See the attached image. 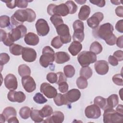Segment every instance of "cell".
Masks as SVG:
<instances>
[{
	"instance_id": "cell-25",
	"label": "cell",
	"mask_w": 123,
	"mask_h": 123,
	"mask_svg": "<svg viewBox=\"0 0 123 123\" xmlns=\"http://www.w3.org/2000/svg\"><path fill=\"white\" fill-rule=\"evenodd\" d=\"M90 8L89 6L86 5L82 6L78 13V18L80 20L85 21L87 19L90 13Z\"/></svg>"
},
{
	"instance_id": "cell-14",
	"label": "cell",
	"mask_w": 123,
	"mask_h": 123,
	"mask_svg": "<svg viewBox=\"0 0 123 123\" xmlns=\"http://www.w3.org/2000/svg\"><path fill=\"white\" fill-rule=\"evenodd\" d=\"M22 57L25 62H34L37 58V52L32 48L25 47L22 50Z\"/></svg>"
},
{
	"instance_id": "cell-38",
	"label": "cell",
	"mask_w": 123,
	"mask_h": 123,
	"mask_svg": "<svg viewBox=\"0 0 123 123\" xmlns=\"http://www.w3.org/2000/svg\"><path fill=\"white\" fill-rule=\"evenodd\" d=\"M76 84L79 88L83 89L87 87L88 83L86 78L82 76H80L77 79Z\"/></svg>"
},
{
	"instance_id": "cell-43",
	"label": "cell",
	"mask_w": 123,
	"mask_h": 123,
	"mask_svg": "<svg viewBox=\"0 0 123 123\" xmlns=\"http://www.w3.org/2000/svg\"><path fill=\"white\" fill-rule=\"evenodd\" d=\"M112 80L114 84L117 86H123V80L122 75L121 74H116L112 77Z\"/></svg>"
},
{
	"instance_id": "cell-51",
	"label": "cell",
	"mask_w": 123,
	"mask_h": 123,
	"mask_svg": "<svg viewBox=\"0 0 123 123\" xmlns=\"http://www.w3.org/2000/svg\"><path fill=\"white\" fill-rule=\"evenodd\" d=\"M113 56L116 58L119 62H121L123 60V52L122 50H117L113 53Z\"/></svg>"
},
{
	"instance_id": "cell-39",
	"label": "cell",
	"mask_w": 123,
	"mask_h": 123,
	"mask_svg": "<svg viewBox=\"0 0 123 123\" xmlns=\"http://www.w3.org/2000/svg\"><path fill=\"white\" fill-rule=\"evenodd\" d=\"M65 4L68 7L69 14H74L76 12L77 10V6L74 1L72 0H68L66 2Z\"/></svg>"
},
{
	"instance_id": "cell-34",
	"label": "cell",
	"mask_w": 123,
	"mask_h": 123,
	"mask_svg": "<svg viewBox=\"0 0 123 123\" xmlns=\"http://www.w3.org/2000/svg\"><path fill=\"white\" fill-rule=\"evenodd\" d=\"M94 103L104 111L106 106V98L101 96H97L94 98Z\"/></svg>"
},
{
	"instance_id": "cell-48",
	"label": "cell",
	"mask_w": 123,
	"mask_h": 123,
	"mask_svg": "<svg viewBox=\"0 0 123 123\" xmlns=\"http://www.w3.org/2000/svg\"><path fill=\"white\" fill-rule=\"evenodd\" d=\"M31 1L26 0H16L17 7L20 8H26L28 6V2Z\"/></svg>"
},
{
	"instance_id": "cell-31",
	"label": "cell",
	"mask_w": 123,
	"mask_h": 123,
	"mask_svg": "<svg viewBox=\"0 0 123 123\" xmlns=\"http://www.w3.org/2000/svg\"><path fill=\"white\" fill-rule=\"evenodd\" d=\"M53 111L52 107L49 105H45L40 110H39L40 114L43 118L49 117L52 114Z\"/></svg>"
},
{
	"instance_id": "cell-5",
	"label": "cell",
	"mask_w": 123,
	"mask_h": 123,
	"mask_svg": "<svg viewBox=\"0 0 123 123\" xmlns=\"http://www.w3.org/2000/svg\"><path fill=\"white\" fill-rule=\"evenodd\" d=\"M77 60L81 66H88L97 61V56L90 51H83L78 55Z\"/></svg>"
},
{
	"instance_id": "cell-4",
	"label": "cell",
	"mask_w": 123,
	"mask_h": 123,
	"mask_svg": "<svg viewBox=\"0 0 123 123\" xmlns=\"http://www.w3.org/2000/svg\"><path fill=\"white\" fill-rule=\"evenodd\" d=\"M103 118L105 123H122L123 121V114L118 113L113 108H109L104 110Z\"/></svg>"
},
{
	"instance_id": "cell-46",
	"label": "cell",
	"mask_w": 123,
	"mask_h": 123,
	"mask_svg": "<svg viewBox=\"0 0 123 123\" xmlns=\"http://www.w3.org/2000/svg\"><path fill=\"white\" fill-rule=\"evenodd\" d=\"M59 91L63 93H66L68 91L69 86L66 82H62L58 84Z\"/></svg>"
},
{
	"instance_id": "cell-62",
	"label": "cell",
	"mask_w": 123,
	"mask_h": 123,
	"mask_svg": "<svg viewBox=\"0 0 123 123\" xmlns=\"http://www.w3.org/2000/svg\"><path fill=\"white\" fill-rule=\"evenodd\" d=\"M75 1L77 2L79 4H83L86 2V0H75Z\"/></svg>"
},
{
	"instance_id": "cell-17",
	"label": "cell",
	"mask_w": 123,
	"mask_h": 123,
	"mask_svg": "<svg viewBox=\"0 0 123 123\" xmlns=\"http://www.w3.org/2000/svg\"><path fill=\"white\" fill-rule=\"evenodd\" d=\"M5 87L10 90H15L17 88L18 83L15 76L11 74H7L4 78Z\"/></svg>"
},
{
	"instance_id": "cell-60",
	"label": "cell",
	"mask_w": 123,
	"mask_h": 123,
	"mask_svg": "<svg viewBox=\"0 0 123 123\" xmlns=\"http://www.w3.org/2000/svg\"><path fill=\"white\" fill-rule=\"evenodd\" d=\"M0 122L1 123H4L6 121L5 117H4V116L2 114H0Z\"/></svg>"
},
{
	"instance_id": "cell-15",
	"label": "cell",
	"mask_w": 123,
	"mask_h": 123,
	"mask_svg": "<svg viewBox=\"0 0 123 123\" xmlns=\"http://www.w3.org/2000/svg\"><path fill=\"white\" fill-rule=\"evenodd\" d=\"M104 18L103 14L101 12H97L87 20V24L89 27L94 29L97 27Z\"/></svg>"
},
{
	"instance_id": "cell-40",
	"label": "cell",
	"mask_w": 123,
	"mask_h": 123,
	"mask_svg": "<svg viewBox=\"0 0 123 123\" xmlns=\"http://www.w3.org/2000/svg\"><path fill=\"white\" fill-rule=\"evenodd\" d=\"M10 25V17L7 15H1L0 17V27L5 28Z\"/></svg>"
},
{
	"instance_id": "cell-27",
	"label": "cell",
	"mask_w": 123,
	"mask_h": 123,
	"mask_svg": "<svg viewBox=\"0 0 123 123\" xmlns=\"http://www.w3.org/2000/svg\"><path fill=\"white\" fill-rule=\"evenodd\" d=\"M19 74L22 76H29L31 74V69L29 66L25 64H21L19 66L18 69Z\"/></svg>"
},
{
	"instance_id": "cell-57",
	"label": "cell",
	"mask_w": 123,
	"mask_h": 123,
	"mask_svg": "<svg viewBox=\"0 0 123 123\" xmlns=\"http://www.w3.org/2000/svg\"><path fill=\"white\" fill-rule=\"evenodd\" d=\"M0 41H3L7 37L8 34L3 30L0 29Z\"/></svg>"
},
{
	"instance_id": "cell-56",
	"label": "cell",
	"mask_w": 123,
	"mask_h": 123,
	"mask_svg": "<svg viewBox=\"0 0 123 123\" xmlns=\"http://www.w3.org/2000/svg\"><path fill=\"white\" fill-rule=\"evenodd\" d=\"M123 36H121L119 37L118 38H117L116 40V45L117 46L119 47L120 48H123Z\"/></svg>"
},
{
	"instance_id": "cell-8",
	"label": "cell",
	"mask_w": 123,
	"mask_h": 123,
	"mask_svg": "<svg viewBox=\"0 0 123 123\" xmlns=\"http://www.w3.org/2000/svg\"><path fill=\"white\" fill-rule=\"evenodd\" d=\"M56 31L63 44H67L71 41V36L68 26L62 24L56 27Z\"/></svg>"
},
{
	"instance_id": "cell-55",
	"label": "cell",
	"mask_w": 123,
	"mask_h": 123,
	"mask_svg": "<svg viewBox=\"0 0 123 123\" xmlns=\"http://www.w3.org/2000/svg\"><path fill=\"white\" fill-rule=\"evenodd\" d=\"M116 15L120 17H123V7L122 6H118L115 9Z\"/></svg>"
},
{
	"instance_id": "cell-26",
	"label": "cell",
	"mask_w": 123,
	"mask_h": 123,
	"mask_svg": "<svg viewBox=\"0 0 123 123\" xmlns=\"http://www.w3.org/2000/svg\"><path fill=\"white\" fill-rule=\"evenodd\" d=\"M2 114L5 117L6 120L7 121L8 120L13 116H16V111L15 109L12 107H7L5 108Z\"/></svg>"
},
{
	"instance_id": "cell-59",
	"label": "cell",
	"mask_w": 123,
	"mask_h": 123,
	"mask_svg": "<svg viewBox=\"0 0 123 123\" xmlns=\"http://www.w3.org/2000/svg\"><path fill=\"white\" fill-rule=\"evenodd\" d=\"M123 106L122 105L120 104L119 105L117 108H116V111H117L118 113L123 114Z\"/></svg>"
},
{
	"instance_id": "cell-9",
	"label": "cell",
	"mask_w": 123,
	"mask_h": 123,
	"mask_svg": "<svg viewBox=\"0 0 123 123\" xmlns=\"http://www.w3.org/2000/svg\"><path fill=\"white\" fill-rule=\"evenodd\" d=\"M27 28L23 25L17 26L8 33V35L13 42L23 37L26 34Z\"/></svg>"
},
{
	"instance_id": "cell-50",
	"label": "cell",
	"mask_w": 123,
	"mask_h": 123,
	"mask_svg": "<svg viewBox=\"0 0 123 123\" xmlns=\"http://www.w3.org/2000/svg\"><path fill=\"white\" fill-rule=\"evenodd\" d=\"M2 1L5 2L7 7L10 9H14L15 8L16 5V0H1Z\"/></svg>"
},
{
	"instance_id": "cell-23",
	"label": "cell",
	"mask_w": 123,
	"mask_h": 123,
	"mask_svg": "<svg viewBox=\"0 0 123 123\" xmlns=\"http://www.w3.org/2000/svg\"><path fill=\"white\" fill-rule=\"evenodd\" d=\"M82 49V44L78 41H74L71 43L68 48V51L72 56H75L78 54Z\"/></svg>"
},
{
	"instance_id": "cell-18",
	"label": "cell",
	"mask_w": 123,
	"mask_h": 123,
	"mask_svg": "<svg viewBox=\"0 0 123 123\" xmlns=\"http://www.w3.org/2000/svg\"><path fill=\"white\" fill-rule=\"evenodd\" d=\"M94 68L96 73L100 75L106 74L109 71V64L105 60L96 61L94 64Z\"/></svg>"
},
{
	"instance_id": "cell-49",
	"label": "cell",
	"mask_w": 123,
	"mask_h": 123,
	"mask_svg": "<svg viewBox=\"0 0 123 123\" xmlns=\"http://www.w3.org/2000/svg\"><path fill=\"white\" fill-rule=\"evenodd\" d=\"M58 76V80L56 83L57 84H59L62 82H66L67 78L65 75L61 72H59L56 73Z\"/></svg>"
},
{
	"instance_id": "cell-1",
	"label": "cell",
	"mask_w": 123,
	"mask_h": 123,
	"mask_svg": "<svg viewBox=\"0 0 123 123\" xmlns=\"http://www.w3.org/2000/svg\"><path fill=\"white\" fill-rule=\"evenodd\" d=\"M36 18L35 12L31 9L27 8L25 10H17L11 16V23L13 25L18 26L22 25L25 21L34 22Z\"/></svg>"
},
{
	"instance_id": "cell-6",
	"label": "cell",
	"mask_w": 123,
	"mask_h": 123,
	"mask_svg": "<svg viewBox=\"0 0 123 123\" xmlns=\"http://www.w3.org/2000/svg\"><path fill=\"white\" fill-rule=\"evenodd\" d=\"M47 12L51 16L56 14L60 16H65L69 14V10L65 3H62L58 5L50 4L48 6Z\"/></svg>"
},
{
	"instance_id": "cell-47",
	"label": "cell",
	"mask_w": 123,
	"mask_h": 123,
	"mask_svg": "<svg viewBox=\"0 0 123 123\" xmlns=\"http://www.w3.org/2000/svg\"><path fill=\"white\" fill-rule=\"evenodd\" d=\"M117 37L114 35V34H112L111 36H110L107 39H106L105 41L107 44L113 46L115 44L117 40Z\"/></svg>"
},
{
	"instance_id": "cell-22",
	"label": "cell",
	"mask_w": 123,
	"mask_h": 123,
	"mask_svg": "<svg viewBox=\"0 0 123 123\" xmlns=\"http://www.w3.org/2000/svg\"><path fill=\"white\" fill-rule=\"evenodd\" d=\"M70 59V55L64 51H59L55 53V61L58 64H62Z\"/></svg>"
},
{
	"instance_id": "cell-28",
	"label": "cell",
	"mask_w": 123,
	"mask_h": 123,
	"mask_svg": "<svg viewBox=\"0 0 123 123\" xmlns=\"http://www.w3.org/2000/svg\"><path fill=\"white\" fill-rule=\"evenodd\" d=\"M53 100L55 104L58 106L68 104L64 95L61 93H58L57 95L53 98Z\"/></svg>"
},
{
	"instance_id": "cell-41",
	"label": "cell",
	"mask_w": 123,
	"mask_h": 123,
	"mask_svg": "<svg viewBox=\"0 0 123 123\" xmlns=\"http://www.w3.org/2000/svg\"><path fill=\"white\" fill-rule=\"evenodd\" d=\"M33 100L37 104H44L47 102L48 100L40 93H37L33 97Z\"/></svg>"
},
{
	"instance_id": "cell-61",
	"label": "cell",
	"mask_w": 123,
	"mask_h": 123,
	"mask_svg": "<svg viewBox=\"0 0 123 123\" xmlns=\"http://www.w3.org/2000/svg\"><path fill=\"white\" fill-rule=\"evenodd\" d=\"M111 2L113 3V4L114 5H119L121 3V2L120 1H118V0H111Z\"/></svg>"
},
{
	"instance_id": "cell-16",
	"label": "cell",
	"mask_w": 123,
	"mask_h": 123,
	"mask_svg": "<svg viewBox=\"0 0 123 123\" xmlns=\"http://www.w3.org/2000/svg\"><path fill=\"white\" fill-rule=\"evenodd\" d=\"M7 98L8 100L11 102L22 103L25 100L26 96L22 91L10 90L7 95Z\"/></svg>"
},
{
	"instance_id": "cell-20",
	"label": "cell",
	"mask_w": 123,
	"mask_h": 123,
	"mask_svg": "<svg viewBox=\"0 0 123 123\" xmlns=\"http://www.w3.org/2000/svg\"><path fill=\"white\" fill-rule=\"evenodd\" d=\"M64 119V114L60 111H55L52 113L51 116H49L43 121L44 123H62Z\"/></svg>"
},
{
	"instance_id": "cell-45",
	"label": "cell",
	"mask_w": 123,
	"mask_h": 123,
	"mask_svg": "<svg viewBox=\"0 0 123 123\" xmlns=\"http://www.w3.org/2000/svg\"><path fill=\"white\" fill-rule=\"evenodd\" d=\"M10 60V56L6 53H1L0 54V65L1 66L6 64Z\"/></svg>"
},
{
	"instance_id": "cell-11",
	"label": "cell",
	"mask_w": 123,
	"mask_h": 123,
	"mask_svg": "<svg viewBox=\"0 0 123 123\" xmlns=\"http://www.w3.org/2000/svg\"><path fill=\"white\" fill-rule=\"evenodd\" d=\"M85 113L87 118L95 119L101 116V111L100 108L94 104L87 106L86 108Z\"/></svg>"
},
{
	"instance_id": "cell-2",
	"label": "cell",
	"mask_w": 123,
	"mask_h": 123,
	"mask_svg": "<svg viewBox=\"0 0 123 123\" xmlns=\"http://www.w3.org/2000/svg\"><path fill=\"white\" fill-rule=\"evenodd\" d=\"M113 26L110 23H106L93 29L92 34L95 38L105 40L113 34Z\"/></svg>"
},
{
	"instance_id": "cell-7",
	"label": "cell",
	"mask_w": 123,
	"mask_h": 123,
	"mask_svg": "<svg viewBox=\"0 0 123 123\" xmlns=\"http://www.w3.org/2000/svg\"><path fill=\"white\" fill-rule=\"evenodd\" d=\"M74 30L73 35V38L74 41L81 42L84 40V25L83 22L80 20H75L73 25Z\"/></svg>"
},
{
	"instance_id": "cell-35",
	"label": "cell",
	"mask_w": 123,
	"mask_h": 123,
	"mask_svg": "<svg viewBox=\"0 0 123 123\" xmlns=\"http://www.w3.org/2000/svg\"><path fill=\"white\" fill-rule=\"evenodd\" d=\"M63 72L66 77L72 78L75 74V69L72 65H67L64 67Z\"/></svg>"
},
{
	"instance_id": "cell-10",
	"label": "cell",
	"mask_w": 123,
	"mask_h": 123,
	"mask_svg": "<svg viewBox=\"0 0 123 123\" xmlns=\"http://www.w3.org/2000/svg\"><path fill=\"white\" fill-rule=\"evenodd\" d=\"M36 28L37 34L40 36H45L49 31L48 22L44 19H39L36 23Z\"/></svg>"
},
{
	"instance_id": "cell-29",
	"label": "cell",
	"mask_w": 123,
	"mask_h": 123,
	"mask_svg": "<svg viewBox=\"0 0 123 123\" xmlns=\"http://www.w3.org/2000/svg\"><path fill=\"white\" fill-rule=\"evenodd\" d=\"M30 117L35 123H40L43 121V118L41 116L39 110L32 109L30 112Z\"/></svg>"
},
{
	"instance_id": "cell-42",
	"label": "cell",
	"mask_w": 123,
	"mask_h": 123,
	"mask_svg": "<svg viewBox=\"0 0 123 123\" xmlns=\"http://www.w3.org/2000/svg\"><path fill=\"white\" fill-rule=\"evenodd\" d=\"M63 43L61 41L60 37L59 36L54 37L51 40V45L54 48L58 49L62 47L63 45Z\"/></svg>"
},
{
	"instance_id": "cell-32",
	"label": "cell",
	"mask_w": 123,
	"mask_h": 123,
	"mask_svg": "<svg viewBox=\"0 0 123 123\" xmlns=\"http://www.w3.org/2000/svg\"><path fill=\"white\" fill-rule=\"evenodd\" d=\"M80 75L86 78V79L90 78L93 74L91 68L89 66L82 67L80 70Z\"/></svg>"
},
{
	"instance_id": "cell-54",
	"label": "cell",
	"mask_w": 123,
	"mask_h": 123,
	"mask_svg": "<svg viewBox=\"0 0 123 123\" xmlns=\"http://www.w3.org/2000/svg\"><path fill=\"white\" fill-rule=\"evenodd\" d=\"M89 1L94 5H97L99 7H103L105 5V1L104 0H89Z\"/></svg>"
},
{
	"instance_id": "cell-37",
	"label": "cell",
	"mask_w": 123,
	"mask_h": 123,
	"mask_svg": "<svg viewBox=\"0 0 123 123\" xmlns=\"http://www.w3.org/2000/svg\"><path fill=\"white\" fill-rule=\"evenodd\" d=\"M50 20L55 28L63 24V21L62 17L56 14L52 15L50 18Z\"/></svg>"
},
{
	"instance_id": "cell-44",
	"label": "cell",
	"mask_w": 123,
	"mask_h": 123,
	"mask_svg": "<svg viewBox=\"0 0 123 123\" xmlns=\"http://www.w3.org/2000/svg\"><path fill=\"white\" fill-rule=\"evenodd\" d=\"M47 80L51 84L56 83L58 80V76L56 73L51 72L47 75Z\"/></svg>"
},
{
	"instance_id": "cell-53",
	"label": "cell",
	"mask_w": 123,
	"mask_h": 123,
	"mask_svg": "<svg viewBox=\"0 0 123 123\" xmlns=\"http://www.w3.org/2000/svg\"><path fill=\"white\" fill-rule=\"evenodd\" d=\"M108 61L110 64L113 66H117L118 64V60L113 56L110 55L108 58Z\"/></svg>"
},
{
	"instance_id": "cell-30",
	"label": "cell",
	"mask_w": 123,
	"mask_h": 123,
	"mask_svg": "<svg viewBox=\"0 0 123 123\" xmlns=\"http://www.w3.org/2000/svg\"><path fill=\"white\" fill-rule=\"evenodd\" d=\"M24 47L21 45L13 44L12 46H11L9 48L10 52L11 54L15 56H19L22 54V50Z\"/></svg>"
},
{
	"instance_id": "cell-21",
	"label": "cell",
	"mask_w": 123,
	"mask_h": 123,
	"mask_svg": "<svg viewBox=\"0 0 123 123\" xmlns=\"http://www.w3.org/2000/svg\"><path fill=\"white\" fill-rule=\"evenodd\" d=\"M25 42L27 45L30 46H36L39 41V39L37 35L32 32H29L25 36Z\"/></svg>"
},
{
	"instance_id": "cell-19",
	"label": "cell",
	"mask_w": 123,
	"mask_h": 123,
	"mask_svg": "<svg viewBox=\"0 0 123 123\" xmlns=\"http://www.w3.org/2000/svg\"><path fill=\"white\" fill-rule=\"evenodd\" d=\"M68 103L70 104L77 101L81 97V92L77 89H72L63 94Z\"/></svg>"
},
{
	"instance_id": "cell-33",
	"label": "cell",
	"mask_w": 123,
	"mask_h": 123,
	"mask_svg": "<svg viewBox=\"0 0 123 123\" xmlns=\"http://www.w3.org/2000/svg\"><path fill=\"white\" fill-rule=\"evenodd\" d=\"M103 48L101 45L98 41L93 42L90 45L89 50L96 54H98L102 51Z\"/></svg>"
},
{
	"instance_id": "cell-12",
	"label": "cell",
	"mask_w": 123,
	"mask_h": 123,
	"mask_svg": "<svg viewBox=\"0 0 123 123\" xmlns=\"http://www.w3.org/2000/svg\"><path fill=\"white\" fill-rule=\"evenodd\" d=\"M40 92L49 98H54L57 95L56 89L48 83H43L40 87Z\"/></svg>"
},
{
	"instance_id": "cell-36",
	"label": "cell",
	"mask_w": 123,
	"mask_h": 123,
	"mask_svg": "<svg viewBox=\"0 0 123 123\" xmlns=\"http://www.w3.org/2000/svg\"><path fill=\"white\" fill-rule=\"evenodd\" d=\"M31 111L30 108L27 106H25L20 109L19 113L22 119H27L30 116Z\"/></svg>"
},
{
	"instance_id": "cell-13",
	"label": "cell",
	"mask_w": 123,
	"mask_h": 123,
	"mask_svg": "<svg viewBox=\"0 0 123 123\" xmlns=\"http://www.w3.org/2000/svg\"><path fill=\"white\" fill-rule=\"evenodd\" d=\"M22 83L24 88L27 92L31 93L36 88L35 81L30 75L22 77Z\"/></svg>"
},
{
	"instance_id": "cell-3",
	"label": "cell",
	"mask_w": 123,
	"mask_h": 123,
	"mask_svg": "<svg viewBox=\"0 0 123 123\" xmlns=\"http://www.w3.org/2000/svg\"><path fill=\"white\" fill-rule=\"evenodd\" d=\"M55 60V52L54 50L49 46H46L42 49V55L39 59L40 65L47 68L52 64Z\"/></svg>"
},
{
	"instance_id": "cell-58",
	"label": "cell",
	"mask_w": 123,
	"mask_h": 123,
	"mask_svg": "<svg viewBox=\"0 0 123 123\" xmlns=\"http://www.w3.org/2000/svg\"><path fill=\"white\" fill-rule=\"evenodd\" d=\"M8 123H19V121L18 120L17 117L16 116H13L11 118H9L8 121H7Z\"/></svg>"
},
{
	"instance_id": "cell-52",
	"label": "cell",
	"mask_w": 123,
	"mask_h": 123,
	"mask_svg": "<svg viewBox=\"0 0 123 123\" xmlns=\"http://www.w3.org/2000/svg\"><path fill=\"white\" fill-rule=\"evenodd\" d=\"M115 29L119 32L123 33V20H120L117 22L115 25Z\"/></svg>"
},
{
	"instance_id": "cell-24",
	"label": "cell",
	"mask_w": 123,
	"mask_h": 123,
	"mask_svg": "<svg viewBox=\"0 0 123 123\" xmlns=\"http://www.w3.org/2000/svg\"><path fill=\"white\" fill-rule=\"evenodd\" d=\"M119 103L118 96L116 94H112L106 98V106L105 110L109 108H113Z\"/></svg>"
}]
</instances>
